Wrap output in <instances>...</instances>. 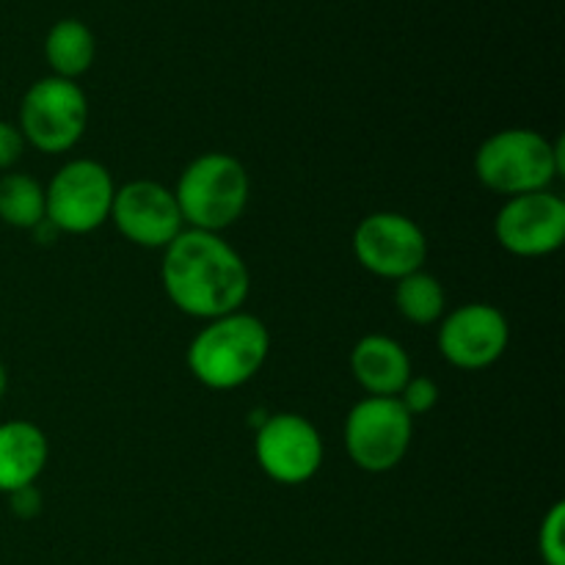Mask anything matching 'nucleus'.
Instances as JSON below:
<instances>
[{"mask_svg":"<svg viewBox=\"0 0 565 565\" xmlns=\"http://www.w3.org/2000/svg\"><path fill=\"white\" fill-rule=\"evenodd\" d=\"M160 281L182 315L215 320L241 312L252 276L241 254L215 232L182 230L163 248Z\"/></svg>","mask_w":565,"mask_h":565,"instance_id":"f257e3e1","label":"nucleus"},{"mask_svg":"<svg viewBox=\"0 0 565 565\" xmlns=\"http://www.w3.org/2000/svg\"><path fill=\"white\" fill-rule=\"evenodd\" d=\"M270 351V334L259 318L232 312L207 320L188 345V367L207 390L230 392L248 384L263 370Z\"/></svg>","mask_w":565,"mask_h":565,"instance_id":"f03ea898","label":"nucleus"},{"mask_svg":"<svg viewBox=\"0 0 565 565\" xmlns=\"http://www.w3.org/2000/svg\"><path fill=\"white\" fill-rule=\"evenodd\" d=\"M565 171L563 138L550 141L539 130L508 127L480 143L475 154V174L489 191L500 196L550 191L552 182Z\"/></svg>","mask_w":565,"mask_h":565,"instance_id":"7ed1b4c3","label":"nucleus"},{"mask_svg":"<svg viewBox=\"0 0 565 565\" xmlns=\"http://www.w3.org/2000/svg\"><path fill=\"white\" fill-rule=\"evenodd\" d=\"M248 171L237 158L226 152H204L185 166L174 188L182 221L188 230L221 235L246 213Z\"/></svg>","mask_w":565,"mask_h":565,"instance_id":"20e7f679","label":"nucleus"},{"mask_svg":"<svg viewBox=\"0 0 565 565\" xmlns=\"http://www.w3.org/2000/svg\"><path fill=\"white\" fill-rule=\"evenodd\" d=\"M114 177L97 160H70L44 188V221L55 232L88 235L110 221Z\"/></svg>","mask_w":565,"mask_h":565,"instance_id":"39448f33","label":"nucleus"},{"mask_svg":"<svg viewBox=\"0 0 565 565\" xmlns=\"http://www.w3.org/2000/svg\"><path fill=\"white\" fill-rule=\"evenodd\" d=\"M88 125V99L77 81L47 75L33 83L20 103V132L44 154L75 147Z\"/></svg>","mask_w":565,"mask_h":565,"instance_id":"423d86ee","label":"nucleus"},{"mask_svg":"<svg viewBox=\"0 0 565 565\" xmlns=\"http://www.w3.org/2000/svg\"><path fill=\"white\" fill-rule=\"evenodd\" d=\"M414 417L397 397H364L345 417V450L364 472H390L406 458Z\"/></svg>","mask_w":565,"mask_h":565,"instance_id":"0eeeda50","label":"nucleus"},{"mask_svg":"<svg viewBox=\"0 0 565 565\" xmlns=\"http://www.w3.org/2000/svg\"><path fill=\"white\" fill-rule=\"evenodd\" d=\"M353 254L364 270L379 279H403L423 270L428 259V237L414 218L403 213H370L353 232Z\"/></svg>","mask_w":565,"mask_h":565,"instance_id":"6e6552de","label":"nucleus"},{"mask_svg":"<svg viewBox=\"0 0 565 565\" xmlns=\"http://www.w3.org/2000/svg\"><path fill=\"white\" fill-rule=\"evenodd\" d=\"M257 463L281 486H301L323 467V439L307 417L292 412L265 419L254 441Z\"/></svg>","mask_w":565,"mask_h":565,"instance_id":"1a4fd4ad","label":"nucleus"},{"mask_svg":"<svg viewBox=\"0 0 565 565\" xmlns=\"http://www.w3.org/2000/svg\"><path fill=\"white\" fill-rule=\"evenodd\" d=\"M494 235L513 257H546L565 241V202L552 191L511 196L497 213Z\"/></svg>","mask_w":565,"mask_h":565,"instance_id":"9d476101","label":"nucleus"},{"mask_svg":"<svg viewBox=\"0 0 565 565\" xmlns=\"http://www.w3.org/2000/svg\"><path fill=\"white\" fill-rule=\"evenodd\" d=\"M110 221L141 248H166L185 230L174 191L154 180H132L116 188Z\"/></svg>","mask_w":565,"mask_h":565,"instance_id":"9b49d317","label":"nucleus"},{"mask_svg":"<svg viewBox=\"0 0 565 565\" xmlns=\"http://www.w3.org/2000/svg\"><path fill=\"white\" fill-rule=\"evenodd\" d=\"M511 342L508 318L491 303H463L439 326V351L458 370H486Z\"/></svg>","mask_w":565,"mask_h":565,"instance_id":"f8f14e48","label":"nucleus"},{"mask_svg":"<svg viewBox=\"0 0 565 565\" xmlns=\"http://www.w3.org/2000/svg\"><path fill=\"white\" fill-rule=\"evenodd\" d=\"M351 370L370 397H397L412 379V359L392 337L367 334L351 351Z\"/></svg>","mask_w":565,"mask_h":565,"instance_id":"ddd939ff","label":"nucleus"},{"mask_svg":"<svg viewBox=\"0 0 565 565\" xmlns=\"http://www.w3.org/2000/svg\"><path fill=\"white\" fill-rule=\"evenodd\" d=\"M47 436L28 419L0 425V491L11 494L39 480L47 467Z\"/></svg>","mask_w":565,"mask_h":565,"instance_id":"4468645a","label":"nucleus"},{"mask_svg":"<svg viewBox=\"0 0 565 565\" xmlns=\"http://www.w3.org/2000/svg\"><path fill=\"white\" fill-rule=\"evenodd\" d=\"M97 55V42L86 22L81 20H58L47 31L44 39V58L55 77L64 81H77L86 75Z\"/></svg>","mask_w":565,"mask_h":565,"instance_id":"2eb2a0df","label":"nucleus"},{"mask_svg":"<svg viewBox=\"0 0 565 565\" xmlns=\"http://www.w3.org/2000/svg\"><path fill=\"white\" fill-rule=\"evenodd\" d=\"M395 307L408 323L434 326L447 309L445 287L436 276L425 274V270H414V274L397 279Z\"/></svg>","mask_w":565,"mask_h":565,"instance_id":"dca6fc26","label":"nucleus"},{"mask_svg":"<svg viewBox=\"0 0 565 565\" xmlns=\"http://www.w3.org/2000/svg\"><path fill=\"white\" fill-rule=\"evenodd\" d=\"M0 221L14 230H36L44 221V188L28 174L0 177Z\"/></svg>","mask_w":565,"mask_h":565,"instance_id":"f3484780","label":"nucleus"},{"mask_svg":"<svg viewBox=\"0 0 565 565\" xmlns=\"http://www.w3.org/2000/svg\"><path fill=\"white\" fill-rule=\"evenodd\" d=\"M539 555L544 565H565V505L555 502L539 530Z\"/></svg>","mask_w":565,"mask_h":565,"instance_id":"a211bd4d","label":"nucleus"},{"mask_svg":"<svg viewBox=\"0 0 565 565\" xmlns=\"http://www.w3.org/2000/svg\"><path fill=\"white\" fill-rule=\"evenodd\" d=\"M401 406L406 408L412 417H419V414H428L430 408H436L439 403V386H436L434 379H425V375H412L406 381V386L397 395Z\"/></svg>","mask_w":565,"mask_h":565,"instance_id":"6ab92c4d","label":"nucleus"},{"mask_svg":"<svg viewBox=\"0 0 565 565\" xmlns=\"http://www.w3.org/2000/svg\"><path fill=\"white\" fill-rule=\"evenodd\" d=\"M25 138H22L20 127L11 125V121H0V171L11 169L17 160L25 152Z\"/></svg>","mask_w":565,"mask_h":565,"instance_id":"aec40b11","label":"nucleus"},{"mask_svg":"<svg viewBox=\"0 0 565 565\" xmlns=\"http://www.w3.org/2000/svg\"><path fill=\"white\" fill-rule=\"evenodd\" d=\"M11 511L20 519H33L42 511V494H39L36 486H25V489H17L9 494Z\"/></svg>","mask_w":565,"mask_h":565,"instance_id":"412c9836","label":"nucleus"},{"mask_svg":"<svg viewBox=\"0 0 565 565\" xmlns=\"http://www.w3.org/2000/svg\"><path fill=\"white\" fill-rule=\"evenodd\" d=\"M6 390H9V373H6L3 362H0V401L6 397Z\"/></svg>","mask_w":565,"mask_h":565,"instance_id":"4be33fe9","label":"nucleus"}]
</instances>
